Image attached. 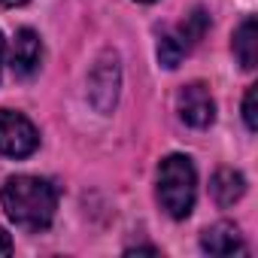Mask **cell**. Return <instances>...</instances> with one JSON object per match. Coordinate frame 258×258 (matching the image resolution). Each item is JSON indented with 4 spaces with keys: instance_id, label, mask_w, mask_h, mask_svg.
I'll return each instance as SVG.
<instances>
[{
    "instance_id": "1",
    "label": "cell",
    "mask_w": 258,
    "mask_h": 258,
    "mask_svg": "<svg viewBox=\"0 0 258 258\" xmlns=\"http://www.w3.org/2000/svg\"><path fill=\"white\" fill-rule=\"evenodd\" d=\"M7 216L25 231H46L58 210V188L40 176H13L0 188Z\"/></svg>"
},
{
    "instance_id": "2",
    "label": "cell",
    "mask_w": 258,
    "mask_h": 258,
    "mask_svg": "<svg viewBox=\"0 0 258 258\" xmlns=\"http://www.w3.org/2000/svg\"><path fill=\"white\" fill-rule=\"evenodd\" d=\"M198 173L188 155H167L158 164V201L170 219H185L195 210Z\"/></svg>"
},
{
    "instance_id": "3",
    "label": "cell",
    "mask_w": 258,
    "mask_h": 258,
    "mask_svg": "<svg viewBox=\"0 0 258 258\" xmlns=\"http://www.w3.org/2000/svg\"><path fill=\"white\" fill-rule=\"evenodd\" d=\"M207 28H210V16H207L204 7H195L191 13H185L170 31L161 34V40H158V61L167 70L179 67V61L204 40Z\"/></svg>"
},
{
    "instance_id": "4",
    "label": "cell",
    "mask_w": 258,
    "mask_h": 258,
    "mask_svg": "<svg viewBox=\"0 0 258 258\" xmlns=\"http://www.w3.org/2000/svg\"><path fill=\"white\" fill-rule=\"evenodd\" d=\"M40 146V134L22 112L0 109V152L10 158H28Z\"/></svg>"
},
{
    "instance_id": "5",
    "label": "cell",
    "mask_w": 258,
    "mask_h": 258,
    "mask_svg": "<svg viewBox=\"0 0 258 258\" xmlns=\"http://www.w3.org/2000/svg\"><path fill=\"white\" fill-rule=\"evenodd\" d=\"M118 82H121V70H118V55L115 52H103L91 73H88V97L100 112H109L118 100Z\"/></svg>"
},
{
    "instance_id": "6",
    "label": "cell",
    "mask_w": 258,
    "mask_h": 258,
    "mask_svg": "<svg viewBox=\"0 0 258 258\" xmlns=\"http://www.w3.org/2000/svg\"><path fill=\"white\" fill-rule=\"evenodd\" d=\"M176 112L191 127H210L216 118V103H213V94L207 91V85H201V82L182 85L176 94Z\"/></svg>"
},
{
    "instance_id": "7",
    "label": "cell",
    "mask_w": 258,
    "mask_h": 258,
    "mask_svg": "<svg viewBox=\"0 0 258 258\" xmlns=\"http://www.w3.org/2000/svg\"><path fill=\"white\" fill-rule=\"evenodd\" d=\"M40 58H43L40 37H37L31 28L16 31V37H13V52H10V67H13V73H16V76H31V73L40 67Z\"/></svg>"
},
{
    "instance_id": "8",
    "label": "cell",
    "mask_w": 258,
    "mask_h": 258,
    "mask_svg": "<svg viewBox=\"0 0 258 258\" xmlns=\"http://www.w3.org/2000/svg\"><path fill=\"white\" fill-rule=\"evenodd\" d=\"M201 249L207 255H234V252H246L243 246V237H240V228L231 225V222H219L213 228H207L201 234Z\"/></svg>"
},
{
    "instance_id": "9",
    "label": "cell",
    "mask_w": 258,
    "mask_h": 258,
    "mask_svg": "<svg viewBox=\"0 0 258 258\" xmlns=\"http://www.w3.org/2000/svg\"><path fill=\"white\" fill-rule=\"evenodd\" d=\"M210 191H213V201H216L222 210H228V207H234V204L246 195V179H243L240 170L222 167V170H216V176H213V182H210Z\"/></svg>"
},
{
    "instance_id": "10",
    "label": "cell",
    "mask_w": 258,
    "mask_h": 258,
    "mask_svg": "<svg viewBox=\"0 0 258 258\" xmlns=\"http://www.w3.org/2000/svg\"><path fill=\"white\" fill-rule=\"evenodd\" d=\"M234 55H237L243 70H252L255 61H258V25H255L252 16L234 31Z\"/></svg>"
},
{
    "instance_id": "11",
    "label": "cell",
    "mask_w": 258,
    "mask_h": 258,
    "mask_svg": "<svg viewBox=\"0 0 258 258\" xmlns=\"http://www.w3.org/2000/svg\"><path fill=\"white\" fill-rule=\"evenodd\" d=\"M255 97H258V85H249V91H246V97H243V118H246V127H249V131H255V127H258Z\"/></svg>"
},
{
    "instance_id": "12",
    "label": "cell",
    "mask_w": 258,
    "mask_h": 258,
    "mask_svg": "<svg viewBox=\"0 0 258 258\" xmlns=\"http://www.w3.org/2000/svg\"><path fill=\"white\" fill-rule=\"evenodd\" d=\"M13 252V240H10V234L0 228V255H10Z\"/></svg>"
},
{
    "instance_id": "13",
    "label": "cell",
    "mask_w": 258,
    "mask_h": 258,
    "mask_svg": "<svg viewBox=\"0 0 258 258\" xmlns=\"http://www.w3.org/2000/svg\"><path fill=\"white\" fill-rule=\"evenodd\" d=\"M4 55H7V43H4V34H0V70H4Z\"/></svg>"
},
{
    "instance_id": "14",
    "label": "cell",
    "mask_w": 258,
    "mask_h": 258,
    "mask_svg": "<svg viewBox=\"0 0 258 258\" xmlns=\"http://www.w3.org/2000/svg\"><path fill=\"white\" fill-rule=\"evenodd\" d=\"M22 4H28V0H0V7H22Z\"/></svg>"
},
{
    "instance_id": "15",
    "label": "cell",
    "mask_w": 258,
    "mask_h": 258,
    "mask_svg": "<svg viewBox=\"0 0 258 258\" xmlns=\"http://www.w3.org/2000/svg\"><path fill=\"white\" fill-rule=\"evenodd\" d=\"M137 4H152V0H137Z\"/></svg>"
}]
</instances>
